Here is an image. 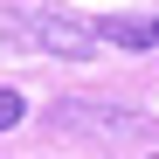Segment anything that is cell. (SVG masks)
Masks as SVG:
<instances>
[{
  "instance_id": "cell-1",
  "label": "cell",
  "mask_w": 159,
  "mask_h": 159,
  "mask_svg": "<svg viewBox=\"0 0 159 159\" xmlns=\"http://www.w3.org/2000/svg\"><path fill=\"white\" fill-rule=\"evenodd\" d=\"M14 35H28V42H42V48H56V56H76V62L97 48V28H83V21H69V14H21V21H14Z\"/></svg>"
},
{
  "instance_id": "cell-2",
  "label": "cell",
  "mask_w": 159,
  "mask_h": 159,
  "mask_svg": "<svg viewBox=\"0 0 159 159\" xmlns=\"http://www.w3.org/2000/svg\"><path fill=\"white\" fill-rule=\"evenodd\" d=\"M21 111H28V104H21V90H0V131H14Z\"/></svg>"
}]
</instances>
